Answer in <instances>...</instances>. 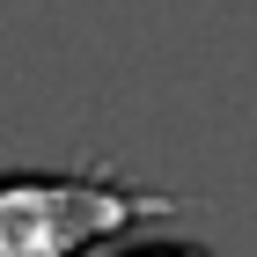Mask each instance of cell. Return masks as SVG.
I'll use <instances>...</instances> for the list:
<instances>
[{"label":"cell","instance_id":"obj_1","mask_svg":"<svg viewBox=\"0 0 257 257\" xmlns=\"http://www.w3.org/2000/svg\"><path fill=\"white\" fill-rule=\"evenodd\" d=\"M177 206V191L125 184L110 169H0V257H88Z\"/></svg>","mask_w":257,"mask_h":257},{"label":"cell","instance_id":"obj_2","mask_svg":"<svg viewBox=\"0 0 257 257\" xmlns=\"http://www.w3.org/2000/svg\"><path fill=\"white\" fill-rule=\"evenodd\" d=\"M125 257H206V250H191V242H140V250H125Z\"/></svg>","mask_w":257,"mask_h":257}]
</instances>
